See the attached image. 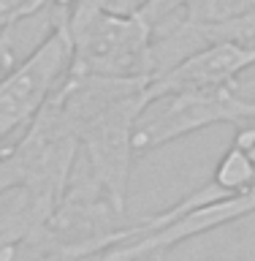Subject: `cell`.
I'll return each instance as SVG.
<instances>
[{
    "label": "cell",
    "mask_w": 255,
    "mask_h": 261,
    "mask_svg": "<svg viewBox=\"0 0 255 261\" xmlns=\"http://www.w3.org/2000/svg\"><path fill=\"white\" fill-rule=\"evenodd\" d=\"M71 55V36L63 22L19 68L0 82V147L33 122L46 98L68 73Z\"/></svg>",
    "instance_id": "obj_3"
},
{
    "label": "cell",
    "mask_w": 255,
    "mask_h": 261,
    "mask_svg": "<svg viewBox=\"0 0 255 261\" xmlns=\"http://www.w3.org/2000/svg\"><path fill=\"white\" fill-rule=\"evenodd\" d=\"M250 65H255V41H217L147 82V101L171 90L231 85Z\"/></svg>",
    "instance_id": "obj_4"
},
{
    "label": "cell",
    "mask_w": 255,
    "mask_h": 261,
    "mask_svg": "<svg viewBox=\"0 0 255 261\" xmlns=\"http://www.w3.org/2000/svg\"><path fill=\"white\" fill-rule=\"evenodd\" d=\"M212 125H255V103L236 93L234 82L152 95L138 112L133 128V155L141 158Z\"/></svg>",
    "instance_id": "obj_1"
},
{
    "label": "cell",
    "mask_w": 255,
    "mask_h": 261,
    "mask_svg": "<svg viewBox=\"0 0 255 261\" xmlns=\"http://www.w3.org/2000/svg\"><path fill=\"white\" fill-rule=\"evenodd\" d=\"M71 261H168V248L144 240H120L95 253H84Z\"/></svg>",
    "instance_id": "obj_6"
},
{
    "label": "cell",
    "mask_w": 255,
    "mask_h": 261,
    "mask_svg": "<svg viewBox=\"0 0 255 261\" xmlns=\"http://www.w3.org/2000/svg\"><path fill=\"white\" fill-rule=\"evenodd\" d=\"M212 185L220 193L234 196V193H244L255 185V161L239 144H228V150L223 152V158L217 161L215 171H212Z\"/></svg>",
    "instance_id": "obj_5"
},
{
    "label": "cell",
    "mask_w": 255,
    "mask_h": 261,
    "mask_svg": "<svg viewBox=\"0 0 255 261\" xmlns=\"http://www.w3.org/2000/svg\"><path fill=\"white\" fill-rule=\"evenodd\" d=\"M71 36V68L109 79L152 76V30L144 16H117L98 8L73 11L65 22Z\"/></svg>",
    "instance_id": "obj_2"
}]
</instances>
